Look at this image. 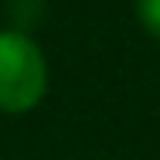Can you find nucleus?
Masks as SVG:
<instances>
[{
	"mask_svg": "<svg viewBox=\"0 0 160 160\" xmlns=\"http://www.w3.org/2000/svg\"><path fill=\"white\" fill-rule=\"evenodd\" d=\"M48 89L41 48L21 31H0V112H28Z\"/></svg>",
	"mask_w": 160,
	"mask_h": 160,
	"instance_id": "f257e3e1",
	"label": "nucleus"
},
{
	"mask_svg": "<svg viewBox=\"0 0 160 160\" xmlns=\"http://www.w3.org/2000/svg\"><path fill=\"white\" fill-rule=\"evenodd\" d=\"M136 14L143 21V28L160 41V0H136Z\"/></svg>",
	"mask_w": 160,
	"mask_h": 160,
	"instance_id": "f03ea898",
	"label": "nucleus"
}]
</instances>
